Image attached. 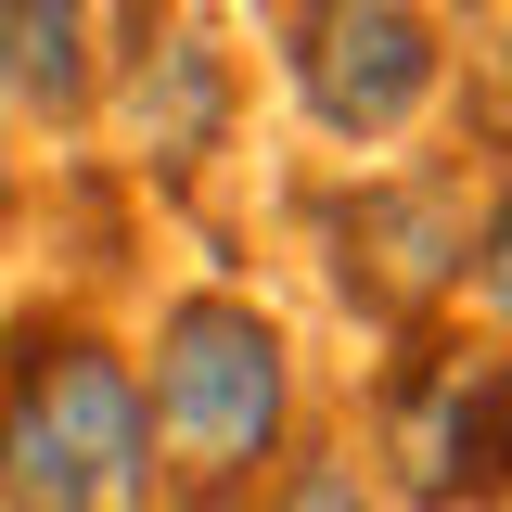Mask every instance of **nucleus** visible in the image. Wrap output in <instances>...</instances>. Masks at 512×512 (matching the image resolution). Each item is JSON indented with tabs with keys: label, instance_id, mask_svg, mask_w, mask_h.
<instances>
[{
	"label": "nucleus",
	"instance_id": "obj_1",
	"mask_svg": "<svg viewBox=\"0 0 512 512\" xmlns=\"http://www.w3.org/2000/svg\"><path fill=\"white\" fill-rule=\"evenodd\" d=\"M141 423H154V474L167 512H244L282 448H295V346L282 320L231 295V282H180L154 333H141Z\"/></svg>",
	"mask_w": 512,
	"mask_h": 512
},
{
	"label": "nucleus",
	"instance_id": "obj_2",
	"mask_svg": "<svg viewBox=\"0 0 512 512\" xmlns=\"http://www.w3.org/2000/svg\"><path fill=\"white\" fill-rule=\"evenodd\" d=\"M0 512H167L141 372L90 308H26L0 333Z\"/></svg>",
	"mask_w": 512,
	"mask_h": 512
},
{
	"label": "nucleus",
	"instance_id": "obj_3",
	"mask_svg": "<svg viewBox=\"0 0 512 512\" xmlns=\"http://www.w3.org/2000/svg\"><path fill=\"white\" fill-rule=\"evenodd\" d=\"M372 500H410V512L512 500V346L410 333L372 372Z\"/></svg>",
	"mask_w": 512,
	"mask_h": 512
},
{
	"label": "nucleus",
	"instance_id": "obj_4",
	"mask_svg": "<svg viewBox=\"0 0 512 512\" xmlns=\"http://www.w3.org/2000/svg\"><path fill=\"white\" fill-rule=\"evenodd\" d=\"M269 64L333 154H384L448 90V26L436 0H269Z\"/></svg>",
	"mask_w": 512,
	"mask_h": 512
},
{
	"label": "nucleus",
	"instance_id": "obj_5",
	"mask_svg": "<svg viewBox=\"0 0 512 512\" xmlns=\"http://www.w3.org/2000/svg\"><path fill=\"white\" fill-rule=\"evenodd\" d=\"M487 167L461 154V167H384L359 180L333 218H320V269H333V295L372 320V333H423V320L461 295V269H474V218H487Z\"/></svg>",
	"mask_w": 512,
	"mask_h": 512
},
{
	"label": "nucleus",
	"instance_id": "obj_6",
	"mask_svg": "<svg viewBox=\"0 0 512 512\" xmlns=\"http://www.w3.org/2000/svg\"><path fill=\"white\" fill-rule=\"evenodd\" d=\"M90 103L116 116V141L154 167V180H192L218 141H231V39L192 26L180 0H128L116 52L90 77Z\"/></svg>",
	"mask_w": 512,
	"mask_h": 512
},
{
	"label": "nucleus",
	"instance_id": "obj_7",
	"mask_svg": "<svg viewBox=\"0 0 512 512\" xmlns=\"http://www.w3.org/2000/svg\"><path fill=\"white\" fill-rule=\"evenodd\" d=\"M103 0H0V103L26 128H77L103 77Z\"/></svg>",
	"mask_w": 512,
	"mask_h": 512
},
{
	"label": "nucleus",
	"instance_id": "obj_8",
	"mask_svg": "<svg viewBox=\"0 0 512 512\" xmlns=\"http://www.w3.org/2000/svg\"><path fill=\"white\" fill-rule=\"evenodd\" d=\"M244 512H384V500H372V474H359L346 448H282V474H269Z\"/></svg>",
	"mask_w": 512,
	"mask_h": 512
},
{
	"label": "nucleus",
	"instance_id": "obj_9",
	"mask_svg": "<svg viewBox=\"0 0 512 512\" xmlns=\"http://www.w3.org/2000/svg\"><path fill=\"white\" fill-rule=\"evenodd\" d=\"M474 295H487V320L512 333V192H487V218H474V269H461Z\"/></svg>",
	"mask_w": 512,
	"mask_h": 512
}]
</instances>
